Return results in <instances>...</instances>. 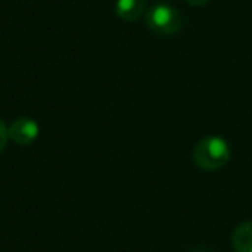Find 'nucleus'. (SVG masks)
Returning <instances> with one entry per match:
<instances>
[{"instance_id": "f257e3e1", "label": "nucleus", "mask_w": 252, "mask_h": 252, "mask_svg": "<svg viewBox=\"0 0 252 252\" xmlns=\"http://www.w3.org/2000/svg\"><path fill=\"white\" fill-rule=\"evenodd\" d=\"M193 162L202 171H218L228 164L231 158L230 144L223 137H204L193 147Z\"/></svg>"}, {"instance_id": "6e6552de", "label": "nucleus", "mask_w": 252, "mask_h": 252, "mask_svg": "<svg viewBox=\"0 0 252 252\" xmlns=\"http://www.w3.org/2000/svg\"><path fill=\"white\" fill-rule=\"evenodd\" d=\"M193 252H206V251H193Z\"/></svg>"}, {"instance_id": "39448f33", "label": "nucleus", "mask_w": 252, "mask_h": 252, "mask_svg": "<svg viewBox=\"0 0 252 252\" xmlns=\"http://www.w3.org/2000/svg\"><path fill=\"white\" fill-rule=\"evenodd\" d=\"M231 244L235 252H252V221H244L235 228Z\"/></svg>"}, {"instance_id": "0eeeda50", "label": "nucleus", "mask_w": 252, "mask_h": 252, "mask_svg": "<svg viewBox=\"0 0 252 252\" xmlns=\"http://www.w3.org/2000/svg\"><path fill=\"white\" fill-rule=\"evenodd\" d=\"M209 0H187V4L193 5V7H202V5H206Z\"/></svg>"}, {"instance_id": "f03ea898", "label": "nucleus", "mask_w": 252, "mask_h": 252, "mask_svg": "<svg viewBox=\"0 0 252 252\" xmlns=\"http://www.w3.org/2000/svg\"><path fill=\"white\" fill-rule=\"evenodd\" d=\"M145 25L152 33L161 36H171L180 33L183 26L182 14L168 4H158L145 14Z\"/></svg>"}, {"instance_id": "7ed1b4c3", "label": "nucleus", "mask_w": 252, "mask_h": 252, "mask_svg": "<svg viewBox=\"0 0 252 252\" xmlns=\"http://www.w3.org/2000/svg\"><path fill=\"white\" fill-rule=\"evenodd\" d=\"M40 135V126L35 119L26 118H16L9 125V140H12L18 145H32L36 142Z\"/></svg>"}, {"instance_id": "20e7f679", "label": "nucleus", "mask_w": 252, "mask_h": 252, "mask_svg": "<svg viewBox=\"0 0 252 252\" xmlns=\"http://www.w3.org/2000/svg\"><path fill=\"white\" fill-rule=\"evenodd\" d=\"M147 12V0H118L116 16L126 23H133Z\"/></svg>"}, {"instance_id": "423d86ee", "label": "nucleus", "mask_w": 252, "mask_h": 252, "mask_svg": "<svg viewBox=\"0 0 252 252\" xmlns=\"http://www.w3.org/2000/svg\"><path fill=\"white\" fill-rule=\"evenodd\" d=\"M7 142H9V126L4 123V119L0 118V154L4 152Z\"/></svg>"}]
</instances>
